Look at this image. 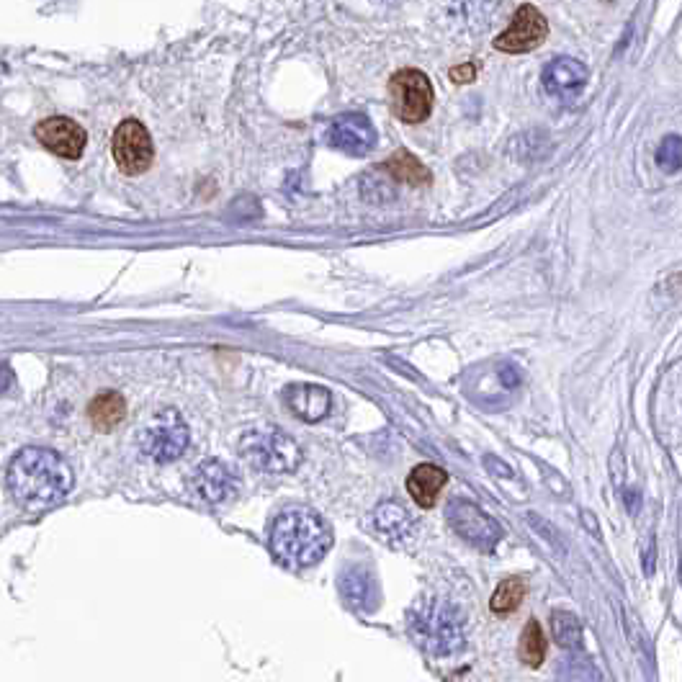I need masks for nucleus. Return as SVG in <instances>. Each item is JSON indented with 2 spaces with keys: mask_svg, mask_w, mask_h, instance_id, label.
<instances>
[{
  "mask_svg": "<svg viewBox=\"0 0 682 682\" xmlns=\"http://www.w3.org/2000/svg\"><path fill=\"white\" fill-rule=\"evenodd\" d=\"M6 484L13 500L26 510H47L70 495L73 469L52 448H21L6 471Z\"/></svg>",
  "mask_w": 682,
  "mask_h": 682,
  "instance_id": "1",
  "label": "nucleus"
},
{
  "mask_svg": "<svg viewBox=\"0 0 682 682\" xmlns=\"http://www.w3.org/2000/svg\"><path fill=\"white\" fill-rule=\"evenodd\" d=\"M330 546V526L307 507L284 510L271 528V554L289 569H304L322 562Z\"/></svg>",
  "mask_w": 682,
  "mask_h": 682,
  "instance_id": "2",
  "label": "nucleus"
},
{
  "mask_svg": "<svg viewBox=\"0 0 682 682\" xmlns=\"http://www.w3.org/2000/svg\"><path fill=\"white\" fill-rule=\"evenodd\" d=\"M410 623L415 639L438 657L459 652L464 646V613L456 605L441 600L417 605Z\"/></svg>",
  "mask_w": 682,
  "mask_h": 682,
  "instance_id": "3",
  "label": "nucleus"
},
{
  "mask_svg": "<svg viewBox=\"0 0 682 682\" xmlns=\"http://www.w3.org/2000/svg\"><path fill=\"white\" fill-rule=\"evenodd\" d=\"M240 456L250 466L268 471V474L294 471L299 461H302V451L296 448V443L276 428H258L242 435Z\"/></svg>",
  "mask_w": 682,
  "mask_h": 682,
  "instance_id": "4",
  "label": "nucleus"
},
{
  "mask_svg": "<svg viewBox=\"0 0 682 682\" xmlns=\"http://www.w3.org/2000/svg\"><path fill=\"white\" fill-rule=\"evenodd\" d=\"M389 98H392L394 116L405 124H420L433 111V85H430L428 75L412 70V67L392 75Z\"/></svg>",
  "mask_w": 682,
  "mask_h": 682,
  "instance_id": "5",
  "label": "nucleus"
},
{
  "mask_svg": "<svg viewBox=\"0 0 682 682\" xmlns=\"http://www.w3.org/2000/svg\"><path fill=\"white\" fill-rule=\"evenodd\" d=\"M114 160L119 165L121 173L127 176H142L155 160V147H152V137L145 129V124H139L137 119L121 121L114 132Z\"/></svg>",
  "mask_w": 682,
  "mask_h": 682,
  "instance_id": "6",
  "label": "nucleus"
},
{
  "mask_svg": "<svg viewBox=\"0 0 682 682\" xmlns=\"http://www.w3.org/2000/svg\"><path fill=\"white\" fill-rule=\"evenodd\" d=\"M446 518L453 531L459 533L461 538H466L471 546H477V549L492 551L500 544L502 528L497 526L495 518L482 513L474 502L451 500L446 507Z\"/></svg>",
  "mask_w": 682,
  "mask_h": 682,
  "instance_id": "7",
  "label": "nucleus"
},
{
  "mask_svg": "<svg viewBox=\"0 0 682 682\" xmlns=\"http://www.w3.org/2000/svg\"><path fill=\"white\" fill-rule=\"evenodd\" d=\"M188 448V428L176 410H165L155 423L142 433V451L157 464L176 461Z\"/></svg>",
  "mask_w": 682,
  "mask_h": 682,
  "instance_id": "8",
  "label": "nucleus"
},
{
  "mask_svg": "<svg viewBox=\"0 0 682 682\" xmlns=\"http://www.w3.org/2000/svg\"><path fill=\"white\" fill-rule=\"evenodd\" d=\"M546 34H549V24H546L544 13L536 6H520L510 21V29L495 39V49L507 52V55H523L544 42Z\"/></svg>",
  "mask_w": 682,
  "mask_h": 682,
  "instance_id": "9",
  "label": "nucleus"
},
{
  "mask_svg": "<svg viewBox=\"0 0 682 682\" xmlns=\"http://www.w3.org/2000/svg\"><path fill=\"white\" fill-rule=\"evenodd\" d=\"M376 127L371 124L369 116L363 114H343L332 121L330 132H327V142L335 150L345 152V155L363 157L369 155L376 147Z\"/></svg>",
  "mask_w": 682,
  "mask_h": 682,
  "instance_id": "10",
  "label": "nucleus"
},
{
  "mask_svg": "<svg viewBox=\"0 0 682 682\" xmlns=\"http://www.w3.org/2000/svg\"><path fill=\"white\" fill-rule=\"evenodd\" d=\"M34 134H37L39 145L44 150H49L57 157H65V160H78L85 150V142H88L85 129L80 127L78 121L67 119V116L44 119L42 124H37Z\"/></svg>",
  "mask_w": 682,
  "mask_h": 682,
  "instance_id": "11",
  "label": "nucleus"
},
{
  "mask_svg": "<svg viewBox=\"0 0 682 682\" xmlns=\"http://www.w3.org/2000/svg\"><path fill=\"white\" fill-rule=\"evenodd\" d=\"M541 80H544L549 96L569 101V98L580 96L582 88L587 85V67L574 57H556L544 67Z\"/></svg>",
  "mask_w": 682,
  "mask_h": 682,
  "instance_id": "12",
  "label": "nucleus"
},
{
  "mask_svg": "<svg viewBox=\"0 0 682 682\" xmlns=\"http://www.w3.org/2000/svg\"><path fill=\"white\" fill-rule=\"evenodd\" d=\"M191 487L196 495L206 502H224L227 497L235 495V477L232 471L217 459H209L194 471Z\"/></svg>",
  "mask_w": 682,
  "mask_h": 682,
  "instance_id": "13",
  "label": "nucleus"
},
{
  "mask_svg": "<svg viewBox=\"0 0 682 682\" xmlns=\"http://www.w3.org/2000/svg\"><path fill=\"white\" fill-rule=\"evenodd\" d=\"M284 402L304 423H320L330 412V392L314 384H291L284 389Z\"/></svg>",
  "mask_w": 682,
  "mask_h": 682,
  "instance_id": "14",
  "label": "nucleus"
},
{
  "mask_svg": "<svg viewBox=\"0 0 682 682\" xmlns=\"http://www.w3.org/2000/svg\"><path fill=\"white\" fill-rule=\"evenodd\" d=\"M448 474L435 464H420L410 471L407 477V492L420 507H433L441 489L446 487Z\"/></svg>",
  "mask_w": 682,
  "mask_h": 682,
  "instance_id": "15",
  "label": "nucleus"
},
{
  "mask_svg": "<svg viewBox=\"0 0 682 682\" xmlns=\"http://www.w3.org/2000/svg\"><path fill=\"white\" fill-rule=\"evenodd\" d=\"M340 590H343V598L358 610H374L376 598H379L374 574L363 567L348 569L340 580Z\"/></svg>",
  "mask_w": 682,
  "mask_h": 682,
  "instance_id": "16",
  "label": "nucleus"
},
{
  "mask_svg": "<svg viewBox=\"0 0 682 682\" xmlns=\"http://www.w3.org/2000/svg\"><path fill=\"white\" fill-rule=\"evenodd\" d=\"M88 417H91L93 428L101 433H111L127 417V402L119 392H101L88 407Z\"/></svg>",
  "mask_w": 682,
  "mask_h": 682,
  "instance_id": "17",
  "label": "nucleus"
},
{
  "mask_svg": "<svg viewBox=\"0 0 682 682\" xmlns=\"http://www.w3.org/2000/svg\"><path fill=\"white\" fill-rule=\"evenodd\" d=\"M384 170L399 183H410V186H425L430 183V173L415 155L407 150H399L384 163Z\"/></svg>",
  "mask_w": 682,
  "mask_h": 682,
  "instance_id": "18",
  "label": "nucleus"
},
{
  "mask_svg": "<svg viewBox=\"0 0 682 682\" xmlns=\"http://www.w3.org/2000/svg\"><path fill=\"white\" fill-rule=\"evenodd\" d=\"M528 595V582L523 577H507L500 587L495 590L492 600H489V608L495 616H510L518 610V605L526 600Z\"/></svg>",
  "mask_w": 682,
  "mask_h": 682,
  "instance_id": "19",
  "label": "nucleus"
},
{
  "mask_svg": "<svg viewBox=\"0 0 682 682\" xmlns=\"http://www.w3.org/2000/svg\"><path fill=\"white\" fill-rule=\"evenodd\" d=\"M412 520L410 515H407L405 507L394 505V502H389V505H381L379 510H376V531L381 533V536L387 538H402L407 531H410Z\"/></svg>",
  "mask_w": 682,
  "mask_h": 682,
  "instance_id": "20",
  "label": "nucleus"
},
{
  "mask_svg": "<svg viewBox=\"0 0 682 682\" xmlns=\"http://www.w3.org/2000/svg\"><path fill=\"white\" fill-rule=\"evenodd\" d=\"M518 657H520V662L528 664V667H538V664L544 662L546 636H544V631H541V623H538L536 618L528 621L526 631H523V636H520Z\"/></svg>",
  "mask_w": 682,
  "mask_h": 682,
  "instance_id": "21",
  "label": "nucleus"
},
{
  "mask_svg": "<svg viewBox=\"0 0 682 682\" xmlns=\"http://www.w3.org/2000/svg\"><path fill=\"white\" fill-rule=\"evenodd\" d=\"M551 631H554L556 644L564 646V649H580L582 646V626L572 613L556 610L551 616Z\"/></svg>",
  "mask_w": 682,
  "mask_h": 682,
  "instance_id": "22",
  "label": "nucleus"
},
{
  "mask_svg": "<svg viewBox=\"0 0 682 682\" xmlns=\"http://www.w3.org/2000/svg\"><path fill=\"white\" fill-rule=\"evenodd\" d=\"M657 163H659V168H664V170H667V173H677V170H680L682 145H680V137H677V134L667 137L662 142V145H659Z\"/></svg>",
  "mask_w": 682,
  "mask_h": 682,
  "instance_id": "23",
  "label": "nucleus"
},
{
  "mask_svg": "<svg viewBox=\"0 0 682 682\" xmlns=\"http://www.w3.org/2000/svg\"><path fill=\"white\" fill-rule=\"evenodd\" d=\"M474 78H477V65L474 62H464V65L451 70L453 83H474Z\"/></svg>",
  "mask_w": 682,
  "mask_h": 682,
  "instance_id": "24",
  "label": "nucleus"
},
{
  "mask_svg": "<svg viewBox=\"0 0 682 682\" xmlns=\"http://www.w3.org/2000/svg\"><path fill=\"white\" fill-rule=\"evenodd\" d=\"M610 477L616 484H623V479H626V461H623V453L618 448L613 451V459H610Z\"/></svg>",
  "mask_w": 682,
  "mask_h": 682,
  "instance_id": "25",
  "label": "nucleus"
},
{
  "mask_svg": "<svg viewBox=\"0 0 682 682\" xmlns=\"http://www.w3.org/2000/svg\"><path fill=\"white\" fill-rule=\"evenodd\" d=\"M13 384V371L8 369V363H0V394H6Z\"/></svg>",
  "mask_w": 682,
  "mask_h": 682,
  "instance_id": "26",
  "label": "nucleus"
},
{
  "mask_svg": "<svg viewBox=\"0 0 682 682\" xmlns=\"http://www.w3.org/2000/svg\"><path fill=\"white\" fill-rule=\"evenodd\" d=\"M502 381H505V387H518L520 374L513 366H502Z\"/></svg>",
  "mask_w": 682,
  "mask_h": 682,
  "instance_id": "27",
  "label": "nucleus"
}]
</instances>
